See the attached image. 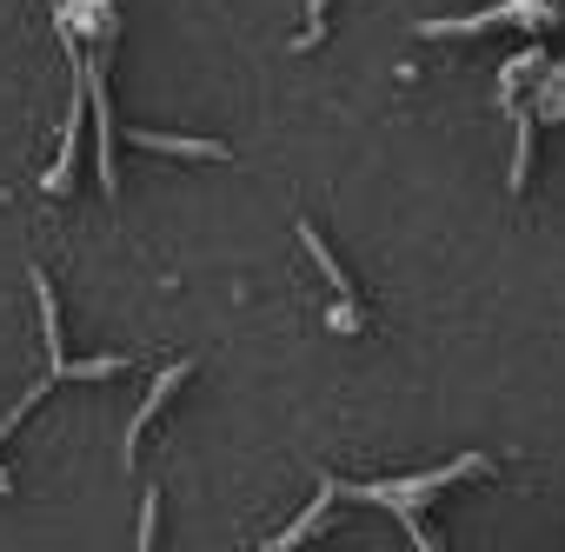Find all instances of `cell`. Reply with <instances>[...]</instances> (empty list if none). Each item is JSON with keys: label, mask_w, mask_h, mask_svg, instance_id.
Listing matches in <instances>:
<instances>
[{"label": "cell", "mask_w": 565, "mask_h": 552, "mask_svg": "<svg viewBox=\"0 0 565 552\" xmlns=\"http://www.w3.org/2000/svg\"><path fill=\"white\" fill-rule=\"evenodd\" d=\"M472 473H492V459L486 453H459V459H446V466H433V473H406V479H360V486H347V479H327V492L333 499H366V506H386L399 526H406V539L419 545V552H446L433 532H426V499H439L452 479H472Z\"/></svg>", "instance_id": "obj_1"}, {"label": "cell", "mask_w": 565, "mask_h": 552, "mask_svg": "<svg viewBox=\"0 0 565 552\" xmlns=\"http://www.w3.org/2000/svg\"><path fill=\"white\" fill-rule=\"evenodd\" d=\"M186 373H193V360H173V367H167V373H160V380H153V393H147V400H140V413H134V420H127V446H120V459H127V466H134V459H140V439H147V426H153V420H160V413H167V406H173V393H180V386H186Z\"/></svg>", "instance_id": "obj_2"}, {"label": "cell", "mask_w": 565, "mask_h": 552, "mask_svg": "<svg viewBox=\"0 0 565 552\" xmlns=\"http://www.w3.org/2000/svg\"><path fill=\"white\" fill-rule=\"evenodd\" d=\"M327 8H333V0H313V8H307V34H300V47H313V41L327 34Z\"/></svg>", "instance_id": "obj_7"}, {"label": "cell", "mask_w": 565, "mask_h": 552, "mask_svg": "<svg viewBox=\"0 0 565 552\" xmlns=\"http://www.w3.org/2000/svg\"><path fill=\"white\" fill-rule=\"evenodd\" d=\"M127 140L140 153H167V160H233L226 140H193V134H153V127H127Z\"/></svg>", "instance_id": "obj_3"}, {"label": "cell", "mask_w": 565, "mask_h": 552, "mask_svg": "<svg viewBox=\"0 0 565 552\" xmlns=\"http://www.w3.org/2000/svg\"><path fill=\"white\" fill-rule=\"evenodd\" d=\"M160 539V492H140V552H153Z\"/></svg>", "instance_id": "obj_6"}, {"label": "cell", "mask_w": 565, "mask_h": 552, "mask_svg": "<svg viewBox=\"0 0 565 552\" xmlns=\"http://www.w3.org/2000/svg\"><path fill=\"white\" fill-rule=\"evenodd\" d=\"M294 226H300V246L313 253V266L327 273V287H333V307H353V280H347V266H340V253L327 246V233H320L313 220H294Z\"/></svg>", "instance_id": "obj_4"}, {"label": "cell", "mask_w": 565, "mask_h": 552, "mask_svg": "<svg viewBox=\"0 0 565 552\" xmlns=\"http://www.w3.org/2000/svg\"><path fill=\"white\" fill-rule=\"evenodd\" d=\"M327 512H333V492H327V479H320V492H313V506H307V512H300V519H294L287 532H279L273 545H259V552H294V545H307V539H313V532L327 526Z\"/></svg>", "instance_id": "obj_5"}]
</instances>
